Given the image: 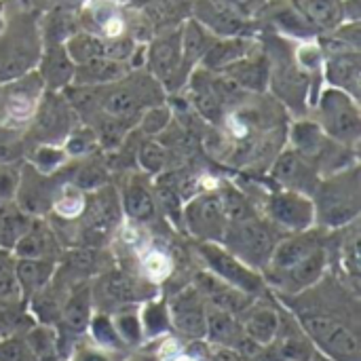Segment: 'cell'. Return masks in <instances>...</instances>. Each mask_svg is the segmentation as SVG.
Instances as JSON below:
<instances>
[{"mask_svg":"<svg viewBox=\"0 0 361 361\" xmlns=\"http://www.w3.org/2000/svg\"><path fill=\"white\" fill-rule=\"evenodd\" d=\"M315 228L338 231L353 226L361 212L360 165H351L343 171L324 176L313 195Z\"/></svg>","mask_w":361,"mask_h":361,"instance_id":"obj_1","label":"cell"},{"mask_svg":"<svg viewBox=\"0 0 361 361\" xmlns=\"http://www.w3.org/2000/svg\"><path fill=\"white\" fill-rule=\"evenodd\" d=\"M38 21L32 11L4 17L0 30V82L15 80L36 70L44 47Z\"/></svg>","mask_w":361,"mask_h":361,"instance_id":"obj_2","label":"cell"},{"mask_svg":"<svg viewBox=\"0 0 361 361\" xmlns=\"http://www.w3.org/2000/svg\"><path fill=\"white\" fill-rule=\"evenodd\" d=\"M262 47L269 57V89L286 108L305 114L313 102V85L294 59V42L273 34Z\"/></svg>","mask_w":361,"mask_h":361,"instance_id":"obj_3","label":"cell"},{"mask_svg":"<svg viewBox=\"0 0 361 361\" xmlns=\"http://www.w3.org/2000/svg\"><path fill=\"white\" fill-rule=\"evenodd\" d=\"M311 110L315 112L313 121L330 140L357 150L361 137L360 99L334 87H324L311 104Z\"/></svg>","mask_w":361,"mask_h":361,"instance_id":"obj_4","label":"cell"},{"mask_svg":"<svg viewBox=\"0 0 361 361\" xmlns=\"http://www.w3.org/2000/svg\"><path fill=\"white\" fill-rule=\"evenodd\" d=\"M277 241L279 231L271 226L262 216H256L250 220L228 222L220 245L235 254L247 267L260 271L267 269Z\"/></svg>","mask_w":361,"mask_h":361,"instance_id":"obj_5","label":"cell"},{"mask_svg":"<svg viewBox=\"0 0 361 361\" xmlns=\"http://www.w3.org/2000/svg\"><path fill=\"white\" fill-rule=\"evenodd\" d=\"M298 326L315 349L334 361H361L357 334L343 322L322 313H300Z\"/></svg>","mask_w":361,"mask_h":361,"instance_id":"obj_6","label":"cell"},{"mask_svg":"<svg viewBox=\"0 0 361 361\" xmlns=\"http://www.w3.org/2000/svg\"><path fill=\"white\" fill-rule=\"evenodd\" d=\"M144 68L165 91H176L186 85V74L182 70L180 25L157 32L144 44Z\"/></svg>","mask_w":361,"mask_h":361,"instance_id":"obj_7","label":"cell"},{"mask_svg":"<svg viewBox=\"0 0 361 361\" xmlns=\"http://www.w3.org/2000/svg\"><path fill=\"white\" fill-rule=\"evenodd\" d=\"M197 254L205 262V267L212 275H216L224 283L237 288L239 292L256 298L267 290V279L262 277V273L247 267L245 262H241L235 254H231L220 243L197 241Z\"/></svg>","mask_w":361,"mask_h":361,"instance_id":"obj_8","label":"cell"},{"mask_svg":"<svg viewBox=\"0 0 361 361\" xmlns=\"http://www.w3.org/2000/svg\"><path fill=\"white\" fill-rule=\"evenodd\" d=\"M264 220L275 226L281 233H302L315 228V209L311 197L296 192V190H286L277 188L267 195L264 199Z\"/></svg>","mask_w":361,"mask_h":361,"instance_id":"obj_9","label":"cell"},{"mask_svg":"<svg viewBox=\"0 0 361 361\" xmlns=\"http://www.w3.org/2000/svg\"><path fill=\"white\" fill-rule=\"evenodd\" d=\"M182 222L197 241L220 243L226 231V214L218 190L195 192L182 209Z\"/></svg>","mask_w":361,"mask_h":361,"instance_id":"obj_10","label":"cell"},{"mask_svg":"<svg viewBox=\"0 0 361 361\" xmlns=\"http://www.w3.org/2000/svg\"><path fill=\"white\" fill-rule=\"evenodd\" d=\"M190 17L216 38L254 36L258 30L256 19L245 17L226 0H192Z\"/></svg>","mask_w":361,"mask_h":361,"instance_id":"obj_11","label":"cell"},{"mask_svg":"<svg viewBox=\"0 0 361 361\" xmlns=\"http://www.w3.org/2000/svg\"><path fill=\"white\" fill-rule=\"evenodd\" d=\"M42 93L44 87L36 70L15 80H8L4 91L0 93V125L17 127L19 123L30 121L36 112Z\"/></svg>","mask_w":361,"mask_h":361,"instance_id":"obj_12","label":"cell"},{"mask_svg":"<svg viewBox=\"0 0 361 361\" xmlns=\"http://www.w3.org/2000/svg\"><path fill=\"white\" fill-rule=\"evenodd\" d=\"M82 228L89 237H106L121 224L123 207L121 195L112 184H106L97 190L87 192L85 207H82Z\"/></svg>","mask_w":361,"mask_h":361,"instance_id":"obj_13","label":"cell"},{"mask_svg":"<svg viewBox=\"0 0 361 361\" xmlns=\"http://www.w3.org/2000/svg\"><path fill=\"white\" fill-rule=\"evenodd\" d=\"M271 178L279 188L286 190H296L302 192L307 197L313 195L317 182L322 180L319 171L315 169V165L311 161H307L300 152H296L294 148H283L271 165Z\"/></svg>","mask_w":361,"mask_h":361,"instance_id":"obj_14","label":"cell"},{"mask_svg":"<svg viewBox=\"0 0 361 361\" xmlns=\"http://www.w3.org/2000/svg\"><path fill=\"white\" fill-rule=\"evenodd\" d=\"M205 309H207V302L195 286L180 290L167 302L171 330L180 332L182 336L190 341L205 338Z\"/></svg>","mask_w":361,"mask_h":361,"instance_id":"obj_15","label":"cell"},{"mask_svg":"<svg viewBox=\"0 0 361 361\" xmlns=\"http://www.w3.org/2000/svg\"><path fill=\"white\" fill-rule=\"evenodd\" d=\"M32 118L36 125L34 129L42 135V144H57V140L66 137L74 127L72 118H76V114L61 91H44Z\"/></svg>","mask_w":361,"mask_h":361,"instance_id":"obj_16","label":"cell"},{"mask_svg":"<svg viewBox=\"0 0 361 361\" xmlns=\"http://www.w3.org/2000/svg\"><path fill=\"white\" fill-rule=\"evenodd\" d=\"M258 23H264L273 30V34L288 38L292 42L317 38V32L309 25V21L298 13V8L290 0H267L260 13L256 15Z\"/></svg>","mask_w":361,"mask_h":361,"instance_id":"obj_17","label":"cell"},{"mask_svg":"<svg viewBox=\"0 0 361 361\" xmlns=\"http://www.w3.org/2000/svg\"><path fill=\"white\" fill-rule=\"evenodd\" d=\"M195 288L199 290V294L205 298L207 305L216 307V309H222L235 317H241L247 307L254 302L252 296L239 292L237 288L224 283L222 279H218L216 275H212L209 271H201L197 273L195 277Z\"/></svg>","mask_w":361,"mask_h":361,"instance_id":"obj_18","label":"cell"},{"mask_svg":"<svg viewBox=\"0 0 361 361\" xmlns=\"http://www.w3.org/2000/svg\"><path fill=\"white\" fill-rule=\"evenodd\" d=\"M322 78L326 87H334L338 91L349 93L360 99L361 95V51L336 53L324 57Z\"/></svg>","mask_w":361,"mask_h":361,"instance_id":"obj_19","label":"cell"},{"mask_svg":"<svg viewBox=\"0 0 361 361\" xmlns=\"http://www.w3.org/2000/svg\"><path fill=\"white\" fill-rule=\"evenodd\" d=\"M220 74L231 78L245 93H264L269 91V57L262 42L245 57L224 68Z\"/></svg>","mask_w":361,"mask_h":361,"instance_id":"obj_20","label":"cell"},{"mask_svg":"<svg viewBox=\"0 0 361 361\" xmlns=\"http://www.w3.org/2000/svg\"><path fill=\"white\" fill-rule=\"evenodd\" d=\"M319 247H324V245H322V237L317 235L315 228L302 231V233H292L277 241V245L271 254V260L267 264V271L269 273L288 271L290 267L298 264L300 260H305Z\"/></svg>","mask_w":361,"mask_h":361,"instance_id":"obj_21","label":"cell"},{"mask_svg":"<svg viewBox=\"0 0 361 361\" xmlns=\"http://www.w3.org/2000/svg\"><path fill=\"white\" fill-rule=\"evenodd\" d=\"M74 68L76 66L68 57L63 42H55V44L42 47L36 74L40 76L44 91H63L68 85H72Z\"/></svg>","mask_w":361,"mask_h":361,"instance_id":"obj_22","label":"cell"},{"mask_svg":"<svg viewBox=\"0 0 361 361\" xmlns=\"http://www.w3.org/2000/svg\"><path fill=\"white\" fill-rule=\"evenodd\" d=\"M260 40L256 36H226V38H214L207 53L201 59V68L209 72H222L224 68L233 66L241 57L250 55Z\"/></svg>","mask_w":361,"mask_h":361,"instance_id":"obj_23","label":"cell"},{"mask_svg":"<svg viewBox=\"0 0 361 361\" xmlns=\"http://www.w3.org/2000/svg\"><path fill=\"white\" fill-rule=\"evenodd\" d=\"M326 262H328L326 250L319 247L311 256H307L305 260H300L298 264L290 267L288 271L273 273V275L277 277V286L281 290H286L288 294H298V292H305V290L313 288L324 277Z\"/></svg>","mask_w":361,"mask_h":361,"instance_id":"obj_24","label":"cell"},{"mask_svg":"<svg viewBox=\"0 0 361 361\" xmlns=\"http://www.w3.org/2000/svg\"><path fill=\"white\" fill-rule=\"evenodd\" d=\"M205 338L212 345L228 347L239 353L247 343V336L243 334L239 317H235L222 309H216L212 305H207V309H205Z\"/></svg>","mask_w":361,"mask_h":361,"instance_id":"obj_25","label":"cell"},{"mask_svg":"<svg viewBox=\"0 0 361 361\" xmlns=\"http://www.w3.org/2000/svg\"><path fill=\"white\" fill-rule=\"evenodd\" d=\"M11 254L15 258H36V260H55L57 262V258H59V241L44 222H38L34 218L32 226L17 241V245L13 247Z\"/></svg>","mask_w":361,"mask_h":361,"instance_id":"obj_26","label":"cell"},{"mask_svg":"<svg viewBox=\"0 0 361 361\" xmlns=\"http://www.w3.org/2000/svg\"><path fill=\"white\" fill-rule=\"evenodd\" d=\"M243 334L256 343L258 347H271L281 330V319L275 309L271 307H247V311L239 317Z\"/></svg>","mask_w":361,"mask_h":361,"instance_id":"obj_27","label":"cell"},{"mask_svg":"<svg viewBox=\"0 0 361 361\" xmlns=\"http://www.w3.org/2000/svg\"><path fill=\"white\" fill-rule=\"evenodd\" d=\"M118 195H121L123 216H127L129 220L144 224L157 218L154 195L142 178H129Z\"/></svg>","mask_w":361,"mask_h":361,"instance_id":"obj_28","label":"cell"},{"mask_svg":"<svg viewBox=\"0 0 361 361\" xmlns=\"http://www.w3.org/2000/svg\"><path fill=\"white\" fill-rule=\"evenodd\" d=\"M57 273L55 260H36V258H15V279L21 292V298L27 300L40 290H44Z\"/></svg>","mask_w":361,"mask_h":361,"instance_id":"obj_29","label":"cell"},{"mask_svg":"<svg viewBox=\"0 0 361 361\" xmlns=\"http://www.w3.org/2000/svg\"><path fill=\"white\" fill-rule=\"evenodd\" d=\"M216 36H212L201 23H197L192 17L184 19L180 23V49H182V70L186 74V80L190 76V72L195 68H199L203 55L207 53L212 40Z\"/></svg>","mask_w":361,"mask_h":361,"instance_id":"obj_30","label":"cell"},{"mask_svg":"<svg viewBox=\"0 0 361 361\" xmlns=\"http://www.w3.org/2000/svg\"><path fill=\"white\" fill-rule=\"evenodd\" d=\"M91 307H93V292L89 283L76 286L72 288V292L68 294V298L61 305V313H59V324L63 330H68L70 334H80L89 328L91 322Z\"/></svg>","mask_w":361,"mask_h":361,"instance_id":"obj_31","label":"cell"},{"mask_svg":"<svg viewBox=\"0 0 361 361\" xmlns=\"http://www.w3.org/2000/svg\"><path fill=\"white\" fill-rule=\"evenodd\" d=\"M298 13L309 21V25L319 34L338 27L345 21L343 0H290Z\"/></svg>","mask_w":361,"mask_h":361,"instance_id":"obj_32","label":"cell"},{"mask_svg":"<svg viewBox=\"0 0 361 361\" xmlns=\"http://www.w3.org/2000/svg\"><path fill=\"white\" fill-rule=\"evenodd\" d=\"M131 72L129 63L114 61L108 57H97L89 63L76 66L74 68V78L72 85H89V87H106L112 82H118Z\"/></svg>","mask_w":361,"mask_h":361,"instance_id":"obj_33","label":"cell"},{"mask_svg":"<svg viewBox=\"0 0 361 361\" xmlns=\"http://www.w3.org/2000/svg\"><path fill=\"white\" fill-rule=\"evenodd\" d=\"M32 220L34 218L27 212H23L15 199L0 203V250L13 252L17 241L32 226Z\"/></svg>","mask_w":361,"mask_h":361,"instance_id":"obj_34","label":"cell"},{"mask_svg":"<svg viewBox=\"0 0 361 361\" xmlns=\"http://www.w3.org/2000/svg\"><path fill=\"white\" fill-rule=\"evenodd\" d=\"M63 47L74 66H82L97 57H104V38L87 30H76L72 36L66 38Z\"/></svg>","mask_w":361,"mask_h":361,"instance_id":"obj_35","label":"cell"},{"mask_svg":"<svg viewBox=\"0 0 361 361\" xmlns=\"http://www.w3.org/2000/svg\"><path fill=\"white\" fill-rule=\"evenodd\" d=\"M99 292L104 294V298H108L114 305H131V302L144 298L142 286L135 279H131L129 275H123V273L104 275V279L99 283Z\"/></svg>","mask_w":361,"mask_h":361,"instance_id":"obj_36","label":"cell"},{"mask_svg":"<svg viewBox=\"0 0 361 361\" xmlns=\"http://www.w3.org/2000/svg\"><path fill=\"white\" fill-rule=\"evenodd\" d=\"M32 326L34 324L25 311V300H0V341L19 336Z\"/></svg>","mask_w":361,"mask_h":361,"instance_id":"obj_37","label":"cell"},{"mask_svg":"<svg viewBox=\"0 0 361 361\" xmlns=\"http://www.w3.org/2000/svg\"><path fill=\"white\" fill-rule=\"evenodd\" d=\"M218 192H220V201H222L228 222H239V220H250V218L260 216L256 205L250 201V197L241 188L233 184H224Z\"/></svg>","mask_w":361,"mask_h":361,"instance_id":"obj_38","label":"cell"},{"mask_svg":"<svg viewBox=\"0 0 361 361\" xmlns=\"http://www.w3.org/2000/svg\"><path fill=\"white\" fill-rule=\"evenodd\" d=\"M23 338H25L27 347L32 349V353L36 355V360L38 361L55 360L59 338H57V332H55L51 326H47V324L32 326L30 330H25V332H23Z\"/></svg>","mask_w":361,"mask_h":361,"instance_id":"obj_39","label":"cell"},{"mask_svg":"<svg viewBox=\"0 0 361 361\" xmlns=\"http://www.w3.org/2000/svg\"><path fill=\"white\" fill-rule=\"evenodd\" d=\"M137 315H140L142 330L148 336H161V334L171 330L169 311H167V302L165 300H148L144 305V309L137 311Z\"/></svg>","mask_w":361,"mask_h":361,"instance_id":"obj_40","label":"cell"},{"mask_svg":"<svg viewBox=\"0 0 361 361\" xmlns=\"http://www.w3.org/2000/svg\"><path fill=\"white\" fill-rule=\"evenodd\" d=\"M70 184L76 186L82 192L97 190V188L108 184V167L97 159H87L82 165H78V169H76Z\"/></svg>","mask_w":361,"mask_h":361,"instance_id":"obj_41","label":"cell"},{"mask_svg":"<svg viewBox=\"0 0 361 361\" xmlns=\"http://www.w3.org/2000/svg\"><path fill=\"white\" fill-rule=\"evenodd\" d=\"M66 161L68 154L63 152V148H57V144H38L32 150L27 165L42 176H53V171L59 169Z\"/></svg>","mask_w":361,"mask_h":361,"instance_id":"obj_42","label":"cell"},{"mask_svg":"<svg viewBox=\"0 0 361 361\" xmlns=\"http://www.w3.org/2000/svg\"><path fill=\"white\" fill-rule=\"evenodd\" d=\"M137 165L144 173L148 176H161L167 165H169V152L167 148L161 144V142H144L140 148H137Z\"/></svg>","mask_w":361,"mask_h":361,"instance_id":"obj_43","label":"cell"},{"mask_svg":"<svg viewBox=\"0 0 361 361\" xmlns=\"http://www.w3.org/2000/svg\"><path fill=\"white\" fill-rule=\"evenodd\" d=\"M171 118H173V112H171V108L167 104L161 102V104L148 106L137 118V131L148 135V137H154V135L169 129Z\"/></svg>","mask_w":361,"mask_h":361,"instance_id":"obj_44","label":"cell"},{"mask_svg":"<svg viewBox=\"0 0 361 361\" xmlns=\"http://www.w3.org/2000/svg\"><path fill=\"white\" fill-rule=\"evenodd\" d=\"M93 336V341L104 347L106 351H121L125 349L114 324H112V317L104 315V313H97V315H91V322H89V328H87Z\"/></svg>","mask_w":361,"mask_h":361,"instance_id":"obj_45","label":"cell"},{"mask_svg":"<svg viewBox=\"0 0 361 361\" xmlns=\"http://www.w3.org/2000/svg\"><path fill=\"white\" fill-rule=\"evenodd\" d=\"M275 343H277L275 353L281 361H311V357H313L315 347L311 345V341L305 336L302 330L298 336H292V334H288L283 338L277 336Z\"/></svg>","mask_w":361,"mask_h":361,"instance_id":"obj_46","label":"cell"},{"mask_svg":"<svg viewBox=\"0 0 361 361\" xmlns=\"http://www.w3.org/2000/svg\"><path fill=\"white\" fill-rule=\"evenodd\" d=\"M85 199H87V192L78 190L76 186L72 184H66L59 188V192L55 195L53 199V212L59 214L61 218H76L82 214V207H85Z\"/></svg>","mask_w":361,"mask_h":361,"instance_id":"obj_47","label":"cell"},{"mask_svg":"<svg viewBox=\"0 0 361 361\" xmlns=\"http://www.w3.org/2000/svg\"><path fill=\"white\" fill-rule=\"evenodd\" d=\"M112 324L123 341L125 347H137L142 341H144V330H142V324H140V315L137 311H121L112 317Z\"/></svg>","mask_w":361,"mask_h":361,"instance_id":"obj_48","label":"cell"},{"mask_svg":"<svg viewBox=\"0 0 361 361\" xmlns=\"http://www.w3.org/2000/svg\"><path fill=\"white\" fill-rule=\"evenodd\" d=\"M97 146V137L91 125L87 127H72L63 140V152L68 157H87Z\"/></svg>","mask_w":361,"mask_h":361,"instance_id":"obj_49","label":"cell"},{"mask_svg":"<svg viewBox=\"0 0 361 361\" xmlns=\"http://www.w3.org/2000/svg\"><path fill=\"white\" fill-rule=\"evenodd\" d=\"M0 300H23L15 279V256L0 250Z\"/></svg>","mask_w":361,"mask_h":361,"instance_id":"obj_50","label":"cell"},{"mask_svg":"<svg viewBox=\"0 0 361 361\" xmlns=\"http://www.w3.org/2000/svg\"><path fill=\"white\" fill-rule=\"evenodd\" d=\"M0 361H38L27 347L23 334L0 341Z\"/></svg>","mask_w":361,"mask_h":361,"instance_id":"obj_51","label":"cell"},{"mask_svg":"<svg viewBox=\"0 0 361 361\" xmlns=\"http://www.w3.org/2000/svg\"><path fill=\"white\" fill-rule=\"evenodd\" d=\"M21 182L19 163H0V203L13 201Z\"/></svg>","mask_w":361,"mask_h":361,"instance_id":"obj_52","label":"cell"},{"mask_svg":"<svg viewBox=\"0 0 361 361\" xmlns=\"http://www.w3.org/2000/svg\"><path fill=\"white\" fill-rule=\"evenodd\" d=\"M169 269H171V262H169V258L163 254V252H150L148 256H146V260H144V271H146V275H150L152 279H163L167 273H169Z\"/></svg>","mask_w":361,"mask_h":361,"instance_id":"obj_53","label":"cell"},{"mask_svg":"<svg viewBox=\"0 0 361 361\" xmlns=\"http://www.w3.org/2000/svg\"><path fill=\"white\" fill-rule=\"evenodd\" d=\"M226 2H231V4H233L237 11H241L245 17L256 19V15L260 13V8L264 6L267 0H226Z\"/></svg>","mask_w":361,"mask_h":361,"instance_id":"obj_54","label":"cell"},{"mask_svg":"<svg viewBox=\"0 0 361 361\" xmlns=\"http://www.w3.org/2000/svg\"><path fill=\"white\" fill-rule=\"evenodd\" d=\"M76 361H112L108 353H102V351H93V349H82L78 351Z\"/></svg>","mask_w":361,"mask_h":361,"instance_id":"obj_55","label":"cell"},{"mask_svg":"<svg viewBox=\"0 0 361 361\" xmlns=\"http://www.w3.org/2000/svg\"><path fill=\"white\" fill-rule=\"evenodd\" d=\"M165 361H197L192 360V357H188V355H173V357H169V360Z\"/></svg>","mask_w":361,"mask_h":361,"instance_id":"obj_56","label":"cell"},{"mask_svg":"<svg viewBox=\"0 0 361 361\" xmlns=\"http://www.w3.org/2000/svg\"><path fill=\"white\" fill-rule=\"evenodd\" d=\"M4 25V0H0V30Z\"/></svg>","mask_w":361,"mask_h":361,"instance_id":"obj_57","label":"cell"},{"mask_svg":"<svg viewBox=\"0 0 361 361\" xmlns=\"http://www.w3.org/2000/svg\"><path fill=\"white\" fill-rule=\"evenodd\" d=\"M135 361H157L154 357H140V360H135Z\"/></svg>","mask_w":361,"mask_h":361,"instance_id":"obj_58","label":"cell"}]
</instances>
